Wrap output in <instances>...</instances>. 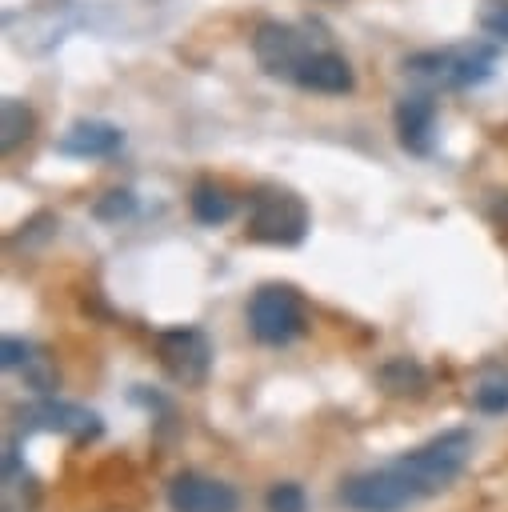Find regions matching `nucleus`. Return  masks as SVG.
Wrapping results in <instances>:
<instances>
[{"mask_svg": "<svg viewBox=\"0 0 508 512\" xmlns=\"http://www.w3.org/2000/svg\"><path fill=\"white\" fill-rule=\"evenodd\" d=\"M404 72L424 88H476L496 72V48L484 40H464L448 48H424L404 60Z\"/></svg>", "mask_w": 508, "mask_h": 512, "instance_id": "1", "label": "nucleus"}, {"mask_svg": "<svg viewBox=\"0 0 508 512\" xmlns=\"http://www.w3.org/2000/svg\"><path fill=\"white\" fill-rule=\"evenodd\" d=\"M468 460H472V432L452 428V432H440V436H432L428 444L404 452V456L392 460V464L416 484L420 496H436V492H444V488L468 468Z\"/></svg>", "mask_w": 508, "mask_h": 512, "instance_id": "2", "label": "nucleus"}, {"mask_svg": "<svg viewBox=\"0 0 508 512\" xmlns=\"http://www.w3.org/2000/svg\"><path fill=\"white\" fill-rule=\"evenodd\" d=\"M248 236L260 244L292 248L308 236V204L292 188L264 184L248 196Z\"/></svg>", "mask_w": 508, "mask_h": 512, "instance_id": "3", "label": "nucleus"}, {"mask_svg": "<svg viewBox=\"0 0 508 512\" xmlns=\"http://www.w3.org/2000/svg\"><path fill=\"white\" fill-rule=\"evenodd\" d=\"M308 328V308L304 296L292 284H260L248 300V332L268 344V348H284L296 336H304Z\"/></svg>", "mask_w": 508, "mask_h": 512, "instance_id": "4", "label": "nucleus"}, {"mask_svg": "<svg viewBox=\"0 0 508 512\" xmlns=\"http://www.w3.org/2000/svg\"><path fill=\"white\" fill-rule=\"evenodd\" d=\"M420 492L416 484L396 468H372V472H356L340 484V504L348 512H404L408 504H416Z\"/></svg>", "mask_w": 508, "mask_h": 512, "instance_id": "5", "label": "nucleus"}, {"mask_svg": "<svg viewBox=\"0 0 508 512\" xmlns=\"http://www.w3.org/2000/svg\"><path fill=\"white\" fill-rule=\"evenodd\" d=\"M156 352H160V364H164L172 384H180V388H204L208 384V376H212V340L200 328L180 324V328L160 332Z\"/></svg>", "mask_w": 508, "mask_h": 512, "instance_id": "6", "label": "nucleus"}, {"mask_svg": "<svg viewBox=\"0 0 508 512\" xmlns=\"http://www.w3.org/2000/svg\"><path fill=\"white\" fill-rule=\"evenodd\" d=\"M312 36H304L296 24H284V20H260L252 28V56L256 64L268 72V76H280V80H296L300 64L312 56Z\"/></svg>", "mask_w": 508, "mask_h": 512, "instance_id": "7", "label": "nucleus"}, {"mask_svg": "<svg viewBox=\"0 0 508 512\" xmlns=\"http://www.w3.org/2000/svg\"><path fill=\"white\" fill-rule=\"evenodd\" d=\"M16 416H20L24 432H60V436H72L76 444H88L104 432V424L92 408L72 404V400H56V396H40L32 404H20Z\"/></svg>", "mask_w": 508, "mask_h": 512, "instance_id": "8", "label": "nucleus"}, {"mask_svg": "<svg viewBox=\"0 0 508 512\" xmlns=\"http://www.w3.org/2000/svg\"><path fill=\"white\" fill-rule=\"evenodd\" d=\"M172 512H240V492L204 472H176L168 480Z\"/></svg>", "mask_w": 508, "mask_h": 512, "instance_id": "9", "label": "nucleus"}, {"mask_svg": "<svg viewBox=\"0 0 508 512\" xmlns=\"http://www.w3.org/2000/svg\"><path fill=\"white\" fill-rule=\"evenodd\" d=\"M392 124H396V140L404 152L428 156L436 144V96H432V88L400 96L392 108Z\"/></svg>", "mask_w": 508, "mask_h": 512, "instance_id": "10", "label": "nucleus"}, {"mask_svg": "<svg viewBox=\"0 0 508 512\" xmlns=\"http://www.w3.org/2000/svg\"><path fill=\"white\" fill-rule=\"evenodd\" d=\"M120 144H124V132L116 124H108V120H76L56 140V152L60 156H72V160H104Z\"/></svg>", "mask_w": 508, "mask_h": 512, "instance_id": "11", "label": "nucleus"}, {"mask_svg": "<svg viewBox=\"0 0 508 512\" xmlns=\"http://www.w3.org/2000/svg\"><path fill=\"white\" fill-rule=\"evenodd\" d=\"M296 84H300V88H308V92L344 96V92H352V88H356V72H352V64H348L340 52H332V48H316V52L300 64Z\"/></svg>", "mask_w": 508, "mask_h": 512, "instance_id": "12", "label": "nucleus"}, {"mask_svg": "<svg viewBox=\"0 0 508 512\" xmlns=\"http://www.w3.org/2000/svg\"><path fill=\"white\" fill-rule=\"evenodd\" d=\"M472 408L484 416H504L508 412V368L500 360H488L476 368L472 384H468Z\"/></svg>", "mask_w": 508, "mask_h": 512, "instance_id": "13", "label": "nucleus"}, {"mask_svg": "<svg viewBox=\"0 0 508 512\" xmlns=\"http://www.w3.org/2000/svg\"><path fill=\"white\" fill-rule=\"evenodd\" d=\"M376 384H380L384 396H424L428 372H424V364L412 360V356H392V360H384V364L376 368Z\"/></svg>", "mask_w": 508, "mask_h": 512, "instance_id": "14", "label": "nucleus"}, {"mask_svg": "<svg viewBox=\"0 0 508 512\" xmlns=\"http://www.w3.org/2000/svg\"><path fill=\"white\" fill-rule=\"evenodd\" d=\"M188 208H192V216L200 224H224L236 212V196L224 184H216V180H196L192 196H188Z\"/></svg>", "mask_w": 508, "mask_h": 512, "instance_id": "15", "label": "nucleus"}, {"mask_svg": "<svg viewBox=\"0 0 508 512\" xmlns=\"http://www.w3.org/2000/svg\"><path fill=\"white\" fill-rule=\"evenodd\" d=\"M36 132V112L16 100V96H4L0 100V148L4 152H16L20 144H28Z\"/></svg>", "mask_w": 508, "mask_h": 512, "instance_id": "16", "label": "nucleus"}, {"mask_svg": "<svg viewBox=\"0 0 508 512\" xmlns=\"http://www.w3.org/2000/svg\"><path fill=\"white\" fill-rule=\"evenodd\" d=\"M20 376H24V384L36 392V396H52L56 392V384H60V376H56V364L48 360V352L44 348H28V356L20 360V368H16Z\"/></svg>", "mask_w": 508, "mask_h": 512, "instance_id": "17", "label": "nucleus"}, {"mask_svg": "<svg viewBox=\"0 0 508 512\" xmlns=\"http://www.w3.org/2000/svg\"><path fill=\"white\" fill-rule=\"evenodd\" d=\"M264 508H268V512H308V492H304V484H296V480H280V484L268 488Z\"/></svg>", "mask_w": 508, "mask_h": 512, "instance_id": "18", "label": "nucleus"}, {"mask_svg": "<svg viewBox=\"0 0 508 512\" xmlns=\"http://www.w3.org/2000/svg\"><path fill=\"white\" fill-rule=\"evenodd\" d=\"M100 220H124V216H132L136 212V196L128 192V188H112V192H104L100 200H96V208H92Z\"/></svg>", "mask_w": 508, "mask_h": 512, "instance_id": "19", "label": "nucleus"}, {"mask_svg": "<svg viewBox=\"0 0 508 512\" xmlns=\"http://www.w3.org/2000/svg\"><path fill=\"white\" fill-rule=\"evenodd\" d=\"M476 16H480V28L488 36H496V40L508 44V0H484Z\"/></svg>", "mask_w": 508, "mask_h": 512, "instance_id": "20", "label": "nucleus"}, {"mask_svg": "<svg viewBox=\"0 0 508 512\" xmlns=\"http://www.w3.org/2000/svg\"><path fill=\"white\" fill-rule=\"evenodd\" d=\"M28 340H20V336H4V344H0V364L8 368V372H16L20 368V360L28 356Z\"/></svg>", "mask_w": 508, "mask_h": 512, "instance_id": "21", "label": "nucleus"}]
</instances>
